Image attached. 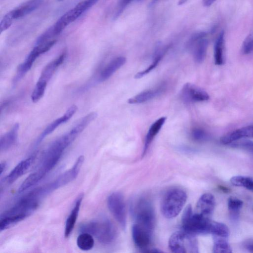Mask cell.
Masks as SVG:
<instances>
[{
  "label": "cell",
  "instance_id": "cell-1",
  "mask_svg": "<svg viewBox=\"0 0 253 253\" xmlns=\"http://www.w3.org/2000/svg\"><path fill=\"white\" fill-rule=\"evenodd\" d=\"M77 136L70 130L53 141L43 152L36 171L43 178L56 165L65 150Z\"/></svg>",
  "mask_w": 253,
  "mask_h": 253
},
{
  "label": "cell",
  "instance_id": "cell-2",
  "mask_svg": "<svg viewBox=\"0 0 253 253\" xmlns=\"http://www.w3.org/2000/svg\"><path fill=\"white\" fill-rule=\"evenodd\" d=\"M79 230L81 233L90 234L103 245L111 244L116 237L114 225L106 218L84 223L81 225Z\"/></svg>",
  "mask_w": 253,
  "mask_h": 253
},
{
  "label": "cell",
  "instance_id": "cell-3",
  "mask_svg": "<svg viewBox=\"0 0 253 253\" xmlns=\"http://www.w3.org/2000/svg\"><path fill=\"white\" fill-rule=\"evenodd\" d=\"M187 195L179 188H173L165 194L161 203V211L167 218H173L178 215L186 203Z\"/></svg>",
  "mask_w": 253,
  "mask_h": 253
},
{
  "label": "cell",
  "instance_id": "cell-4",
  "mask_svg": "<svg viewBox=\"0 0 253 253\" xmlns=\"http://www.w3.org/2000/svg\"><path fill=\"white\" fill-rule=\"evenodd\" d=\"M211 221L196 213H193L189 205L184 210L182 217L183 230L194 235L210 233Z\"/></svg>",
  "mask_w": 253,
  "mask_h": 253
},
{
  "label": "cell",
  "instance_id": "cell-5",
  "mask_svg": "<svg viewBox=\"0 0 253 253\" xmlns=\"http://www.w3.org/2000/svg\"><path fill=\"white\" fill-rule=\"evenodd\" d=\"M131 210L135 223L152 233L155 215L151 203L146 198H141L132 205Z\"/></svg>",
  "mask_w": 253,
  "mask_h": 253
},
{
  "label": "cell",
  "instance_id": "cell-6",
  "mask_svg": "<svg viewBox=\"0 0 253 253\" xmlns=\"http://www.w3.org/2000/svg\"><path fill=\"white\" fill-rule=\"evenodd\" d=\"M195 235L184 230L173 233L169 241L170 250L174 253H198V244Z\"/></svg>",
  "mask_w": 253,
  "mask_h": 253
},
{
  "label": "cell",
  "instance_id": "cell-7",
  "mask_svg": "<svg viewBox=\"0 0 253 253\" xmlns=\"http://www.w3.org/2000/svg\"><path fill=\"white\" fill-rule=\"evenodd\" d=\"M43 0H27L18 6L8 12L3 17L0 22V33L7 30L13 23L37 9Z\"/></svg>",
  "mask_w": 253,
  "mask_h": 253
},
{
  "label": "cell",
  "instance_id": "cell-8",
  "mask_svg": "<svg viewBox=\"0 0 253 253\" xmlns=\"http://www.w3.org/2000/svg\"><path fill=\"white\" fill-rule=\"evenodd\" d=\"M84 156H79L72 168L59 175L50 183L41 187L42 195L45 196L73 181L78 175L84 163Z\"/></svg>",
  "mask_w": 253,
  "mask_h": 253
},
{
  "label": "cell",
  "instance_id": "cell-9",
  "mask_svg": "<svg viewBox=\"0 0 253 253\" xmlns=\"http://www.w3.org/2000/svg\"><path fill=\"white\" fill-rule=\"evenodd\" d=\"M90 7H91L88 0L78 3L61 16L51 27L54 34L57 37L69 25L76 20Z\"/></svg>",
  "mask_w": 253,
  "mask_h": 253
},
{
  "label": "cell",
  "instance_id": "cell-10",
  "mask_svg": "<svg viewBox=\"0 0 253 253\" xmlns=\"http://www.w3.org/2000/svg\"><path fill=\"white\" fill-rule=\"evenodd\" d=\"M108 208L121 227L124 229L126 226V211L123 195L119 192H114L107 198Z\"/></svg>",
  "mask_w": 253,
  "mask_h": 253
},
{
  "label": "cell",
  "instance_id": "cell-11",
  "mask_svg": "<svg viewBox=\"0 0 253 253\" xmlns=\"http://www.w3.org/2000/svg\"><path fill=\"white\" fill-rule=\"evenodd\" d=\"M206 36V32H198L195 33L188 42V46L192 49L195 61L198 63H202L206 56L208 46Z\"/></svg>",
  "mask_w": 253,
  "mask_h": 253
},
{
  "label": "cell",
  "instance_id": "cell-12",
  "mask_svg": "<svg viewBox=\"0 0 253 253\" xmlns=\"http://www.w3.org/2000/svg\"><path fill=\"white\" fill-rule=\"evenodd\" d=\"M181 96L183 100L187 103L205 101L210 98L209 95L206 91L189 83L183 86Z\"/></svg>",
  "mask_w": 253,
  "mask_h": 253
},
{
  "label": "cell",
  "instance_id": "cell-13",
  "mask_svg": "<svg viewBox=\"0 0 253 253\" xmlns=\"http://www.w3.org/2000/svg\"><path fill=\"white\" fill-rule=\"evenodd\" d=\"M215 205V200L214 196L211 193H205L197 201L195 213L211 219Z\"/></svg>",
  "mask_w": 253,
  "mask_h": 253
},
{
  "label": "cell",
  "instance_id": "cell-14",
  "mask_svg": "<svg viewBox=\"0 0 253 253\" xmlns=\"http://www.w3.org/2000/svg\"><path fill=\"white\" fill-rule=\"evenodd\" d=\"M77 110V107L75 105L71 106L62 116L55 120L48 125L37 139L36 145H38L47 135L52 133L60 125L70 120L76 113Z\"/></svg>",
  "mask_w": 253,
  "mask_h": 253
},
{
  "label": "cell",
  "instance_id": "cell-15",
  "mask_svg": "<svg viewBox=\"0 0 253 253\" xmlns=\"http://www.w3.org/2000/svg\"><path fill=\"white\" fill-rule=\"evenodd\" d=\"M152 233L135 223L132 228V236L135 245L141 250H145L151 241Z\"/></svg>",
  "mask_w": 253,
  "mask_h": 253
},
{
  "label": "cell",
  "instance_id": "cell-16",
  "mask_svg": "<svg viewBox=\"0 0 253 253\" xmlns=\"http://www.w3.org/2000/svg\"><path fill=\"white\" fill-rule=\"evenodd\" d=\"M37 48L34 46L32 50L28 55L24 61L20 64L17 68L15 75L13 78V83L18 82L30 70L33 63L37 58L41 54Z\"/></svg>",
  "mask_w": 253,
  "mask_h": 253
},
{
  "label": "cell",
  "instance_id": "cell-17",
  "mask_svg": "<svg viewBox=\"0 0 253 253\" xmlns=\"http://www.w3.org/2000/svg\"><path fill=\"white\" fill-rule=\"evenodd\" d=\"M35 159L32 156L20 161L4 178L5 183L10 184L22 176L29 169Z\"/></svg>",
  "mask_w": 253,
  "mask_h": 253
},
{
  "label": "cell",
  "instance_id": "cell-18",
  "mask_svg": "<svg viewBox=\"0 0 253 253\" xmlns=\"http://www.w3.org/2000/svg\"><path fill=\"white\" fill-rule=\"evenodd\" d=\"M83 198L84 193H82L78 196L66 220L64 230V236L65 238H68L74 229Z\"/></svg>",
  "mask_w": 253,
  "mask_h": 253
},
{
  "label": "cell",
  "instance_id": "cell-19",
  "mask_svg": "<svg viewBox=\"0 0 253 253\" xmlns=\"http://www.w3.org/2000/svg\"><path fill=\"white\" fill-rule=\"evenodd\" d=\"M245 137L253 138V125L248 126L230 132L220 139L223 144H229Z\"/></svg>",
  "mask_w": 253,
  "mask_h": 253
},
{
  "label": "cell",
  "instance_id": "cell-20",
  "mask_svg": "<svg viewBox=\"0 0 253 253\" xmlns=\"http://www.w3.org/2000/svg\"><path fill=\"white\" fill-rule=\"evenodd\" d=\"M67 56V51L64 50L56 58L50 62L43 69L39 80L48 83L57 68L64 61Z\"/></svg>",
  "mask_w": 253,
  "mask_h": 253
},
{
  "label": "cell",
  "instance_id": "cell-21",
  "mask_svg": "<svg viewBox=\"0 0 253 253\" xmlns=\"http://www.w3.org/2000/svg\"><path fill=\"white\" fill-rule=\"evenodd\" d=\"M126 62V58L124 56H119L112 59L101 71L99 80L100 82H103L108 79L123 66Z\"/></svg>",
  "mask_w": 253,
  "mask_h": 253
},
{
  "label": "cell",
  "instance_id": "cell-22",
  "mask_svg": "<svg viewBox=\"0 0 253 253\" xmlns=\"http://www.w3.org/2000/svg\"><path fill=\"white\" fill-rule=\"evenodd\" d=\"M19 124L16 123L7 132L0 138V150L6 151L13 147L18 139Z\"/></svg>",
  "mask_w": 253,
  "mask_h": 253
},
{
  "label": "cell",
  "instance_id": "cell-23",
  "mask_svg": "<svg viewBox=\"0 0 253 253\" xmlns=\"http://www.w3.org/2000/svg\"><path fill=\"white\" fill-rule=\"evenodd\" d=\"M164 88V86L162 85L154 88L145 90L129 98L128 103L134 104L145 102L159 95Z\"/></svg>",
  "mask_w": 253,
  "mask_h": 253
},
{
  "label": "cell",
  "instance_id": "cell-24",
  "mask_svg": "<svg viewBox=\"0 0 253 253\" xmlns=\"http://www.w3.org/2000/svg\"><path fill=\"white\" fill-rule=\"evenodd\" d=\"M166 119V117H162L155 121L150 126L145 139L143 155L145 154L152 141L161 130Z\"/></svg>",
  "mask_w": 253,
  "mask_h": 253
},
{
  "label": "cell",
  "instance_id": "cell-25",
  "mask_svg": "<svg viewBox=\"0 0 253 253\" xmlns=\"http://www.w3.org/2000/svg\"><path fill=\"white\" fill-rule=\"evenodd\" d=\"M210 234L212 235L213 242L228 241L229 230L225 224L211 221Z\"/></svg>",
  "mask_w": 253,
  "mask_h": 253
},
{
  "label": "cell",
  "instance_id": "cell-26",
  "mask_svg": "<svg viewBox=\"0 0 253 253\" xmlns=\"http://www.w3.org/2000/svg\"><path fill=\"white\" fill-rule=\"evenodd\" d=\"M224 33L221 32L218 36L214 44V57L215 64L222 65L224 62Z\"/></svg>",
  "mask_w": 253,
  "mask_h": 253
},
{
  "label": "cell",
  "instance_id": "cell-27",
  "mask_svg": "<svg viewBox=\"0 0 253 253\" xmlns=\"http://www.w3.org/2000/svg\"><path fill=\"white\" fill-rule=\"evenodd\" d=\"M29 215L23 214L9 215L0 217V232L9 228L11 226L24 220Z\"/></svg>",
  "mask_w": 253,
  "mask_h": 253
},
{
  "label": "cell",
  "instance_id": "cell-28",
  "mask_svg": "<svg viewBox=\"0 0 253 253\" xmlns=\"http://www.w3.org/2000/svg\"><path fill=\"white\" fill-rule=\"evenodd\" d=\"M94 244L93 236L87 233H81L77 239V245L82 251H87L92 249Z\"/></svg>",
  "mask_w": 253,
  "mask_h": 253
},
{
  "label": "cell",
  "instance_id": "cell-29",
  "mask_svg": "<svg viewBox=\"0 0 253 253\" xmlns=\"http://www.w3.org/2000/svg\"><path fill=\"white\" fill-rule=\"evenodd\" d=\"M96 112H91L82 118L71 129L79 135L96 117Z\"/></svg>",
  "mask_w": 253,
  "mask_h": 253
},
{
  "label": "cell",
  "instance_id": "cell-30",
  "mask_svg": "<svg viewBox=\"0 0 253 253\" xmlns=\"http://www.w3.org/2000/svg\"><path fill=\"white\" fill-rule=\"evenodd\" d=\"M243 205V202L235 197H230L228 200V208L230 217L233 220L238 219L239 211Z\"/></svg>",
  "mask_w": 253,
  "mask_h": 253
},
{
  "label": "cell",
  "instance_id": "cell-31",
  "mask_svg": "<svg viewBox=\"0 0 253 253\" xmlns=\"http://www.w3.org/2000/svg\"><path fill=\"white\" fill-rule=\"evenodd\" d=\"M231 183L235 186L243 187L253 192V179L244 176H234L230 179Z\"/></svg>",
  "mask_w": 253,
  "mask_h": 253
},
{
  "label": "cell",
  "instance_id": "cell-32",
  "mask_svg": "<svg viewBox=\"0 0 253 253\" xmlns=\"http://www.w3.org/2000/svg\"><path fill=\"white\" fill-rule=\"evenodd\" d=\"M167 49L161 50L160 52H159L157 55H156L154 59L152 62V63L146 68L145 70L138 72L136 73L134 76L135 79H140L143 77L144 76L147 75L149 73H150L152 70H153L155 67L158 65L159 62L161 60L162 58L163 57L164 54H165Z\"/></svg>",
  "mask_w": 253,
  "mask_h": 253
},
{
  "label": "cell",
  "instance_id": "cell-33",
  "mask_svg": "<svg viewBox=\"0 0 253 253\" xmlns=\"http://www.w3.org/2000/svg\"><path fill=\"white\" fill-rule=\"evenodd\" d=\"M47 84L38 80L31 95V99L33 102H38L43 97Z\"/></svg>",
  "mask_w": 253,
  "mask_h": 253
},
{
  "label": "cell",
  "instance_id": "cell-34",
  "mask_svg": "<svg viewBox=\"0 0 253 253\" xmlns=\"http://www.w3.org/2000/svg\"><path fill=\"white\" fill-rule=\"evenodd\" d=\"M232 248L228 241H221L213 242V253H231Z\"/></svg>",
  "mask_w": 253,
  "mask_h": 253
},
{
  "label": "cell",
  "instance_id": "cell-35",
  "mask_svg": "<svg viewBox=\"0 0 253 253\" xmlns=\"http://www.w3.org/2000/svg\"><path fill=\"white\" fill-rule=\"evenodd\" d=\"M234 147L245 149L253 154V141L248 140H243L237 142L234 141L231 143Z\"/></svg>",
  "mask_w": 253,
  "mask_h": 253
},
{
  "label": "cell",
  "instance_id": "cell-36",
  "mask_svg": "<svg viewBox=\"0 0 253 253\" xmlns=\"http://www.w3.org/2000/svg\"><path fill=\"white\" fill-rule=\"evenodd\" d=\"M191 136L193 140L196 141H203L208 139V136L206 132L200 128L192 129Z\"/></svg>",
  "mask_w": 253,
  "mask_h": 253
},
{
  "label": "cell",
  "instance_id": "cell-37",
  "mask_svg": "<svg viewBox=\"0 0 253 253\" xmlns=\"http://www.w3.org/2000/svg\"><path fill=\"white\" fill-rule=\"evenodd\" d=\"M242 52L247 54L253 50V35H249L245 39L242 48Z\"/></svg>",
  "mask_w": 253,
  "mask_h": 253
},
{
  "label": "cell",
  "instance_id": "cell-38",
  "mask_svg": "<svg viewBox=\"0 0 253 253\" xmlns=\"http://www.w3.org/2000/svg\"><path fill=\"white\" fill-rule=\"evenodd\" d=\"M6 166H7V164H6V162H1V163L0 164V176H1L2 173L5 170Z\"/></svg>",
  "mask_w": 253,
  "mask_h": 253
},
{
  "label": "cell",
  "instance_id": "cell-39",
  "mask_svg": "<svg viewBox=\"0 0 253 253\" xmlns=\"http://www.w3.org/2000/svg\"><path fill=\"white\" fill-rule=\"evenodd\" d=\"M216 0H202L203 5L206 7L210 6Z\"/></svg>",
  "mask_w": 253,
  "mask_h": 253
},
{
  "label": "cell",
  "instance_id": "cell-40",
  "mask_svg": "<svg viewBox=\"0 0 253 253\" xmlns=\"http://www.w3.org/2000/svg\"><path fill=\"white\" fill-rule=\"evenodd\" d=\"M246 247L249 252L253 253V242L248 243Z\"/></svg>",
  "mask_w": 253,
  "mask_h": 253
},
{
  "label": "cell",
  "instance_id": "cell-41",
  "mask_svg": "<svg viewBox=\"0 0 253 253\" xmlns=\"http://www.w3.org/2000/svg\"><path fill=\"white\" fill-rule=\"evenodd\" d=\"M91 6L92 7L94 4H95L98 0H88Z\"/></svg>",
  "mask_w": 253,
  "mask_h": 253
},
{
  "label": "cell",
  "instance_id": "cell-42",
  "mask_svg": "<svg viewBox=\"0 0 253 253\" xmlns=\"http://www.w3.org/2000/svg\"><path fill=\"white\" fill-rule=\"evenodd\" d=\"M188 0H179L178 1V4L181 5L186 2Z\"/></svg>",
  "mask_w": 253,
  "mask_h": 253
}]
</instances>
